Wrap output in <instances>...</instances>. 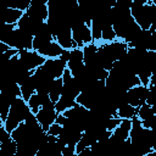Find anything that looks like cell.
<instances>
[{
	"instance_id": "52a82bcc",
	"label": "cell",
	"mask_w": 156,
	"mask_h": 156,
	"mask_svg": "<svg viewBox=\"0 0 156 156\" xmlns=\"http://www.w3.org/2000/svg\"><path fill=\"white\" fill-rule=\"evenodd\" d=\"M48 1L49 0H30V5L26 13L37 21L46 22L48 18Z\"/></svg>"
},
{
	"instance_id": "484cf974",
	"label": "cell",
	"mask_w": 156,
	"mask_h": 156,
	"mask_svg": "<svg viewBox=\"0 0 156 156\" xmlns=\"http://www.w3.org/2000/svg\"><path fill=\"white\" fill-rule=\"evenodd\" d=\"M76 156H93V155H91L90 147H88V149H84V150H82V151L77 152V154H76Z\"/></svg>"
},
{
	"instance_id": "cb8c5ba5",
	"label": "cell",
	"mask_w": 156,
	"mask_h": 156,
	"mask_svg": "<svg viewBox=\"0 0 156 156\" xmlns=\"http://www.w3.org/2000/svg\"><path fill=\"white\" fill-rule=\"evenodd\" d=\"M61 130H62V126H60L58 123H52L50 127H49V129H48V134L49 135H51V136H58L60 135V133H61Z\"/></svg>"
},
{
	"instance_id": "5bb4252c",
	"label": "cell",
	"mask_w": 156,
	"mask_h": 156,
	"mask_svg": "<svg viewBox=\"0 0 156 156\" xmlns=\"http://www.w3.org/2000/svg\"><path fill=\"white\" fill-rule=\"evenodd\" d=\"M20 90H21V98L27 102L28 99L35 93V85H34V80H33L32 74L20 84Z\"/></svg>"
},
{
	"instance_id": "44dd1931",
	"label": "cell",
	"mask_w": 156,
	"mask_h": 156,
	"mask_svg": "<svg viewBox=\"0 0 156 156\" xmlns=\"http://www.w3.org/2000/svg\"><path fill=\"white\" fill-rule=\"evenodd\" d=\"M27 105H28V107H29L30 112H32L33 115H37V113H38V111L41 108V105H43L40 95H39V94H37V93H34V94L28 99Z\"/></svg>"
},
{
	"instance_id": "277c9868",
	"label": "cell",
	"mask_w": 156,
	"mask_h": 156,
	"mask_svg": "<svg viewBox=\"0 0 156 156\" xmlns=\"http://www.w3.org/2000/svg\"><path fill=\"white\" fill-rule=\"evenodd\" d=\"M71 34H72V40L78 49H82L83 46L93 43L90 27H88L84 22L74 23L71 27Z\"/></svg>"
},
{
	"instance_id": "30bf717a",
	"label": "cell",
	"mask_w": 156,
	"mask_h": 156,
	"mask_svg": "<svg viewBox=\"0 0 156 156\" xmlns=\"http://www.w3.org/2000/svg\"><path fill=\"white\" fill-rule=\"evenodd\" d=\"M54 40L61 46L62 50H72V49L77 48L72 40V34H71L69 27H63V28L58 29L54 35Z\"/></svg>"
},
{
	"instance_id": "d6986e66",
	"label": "cell",
	"mask_w": 156,
	"mask_h": 156,
	"mask_svg": "<svg viewBox=\"0 0 156 156\" xmlns=\"http://www.w3.org/2000/svg\"><path fill=\"white\" fill-rule=\"evenodd\" d=\"M76 100L74 99H71V98H67V96H63L61 95L60 99L57 100V102L55 104V110L57 113H62L65 111H67L68 108L73 107L76 105Z\"/></svg>"
},
{
	"instance_id": "ffe728a7",
	"label": "cell",
	"mask_w": 156,
	"mask_h": 156,
	"mask_svg": "<svg viewBox=\"0 0 156 156\" xmlns=\"http://www.w3.org/2000/svg\"><path fill=\"white\" fill-rule=\"evenodd\" d=\"M117 38H116V34L112 29V24H106L101 30V39H100L99 44H101V43H112Z\"/></svg>"
},
{
	"instance_id": "e0dca14e",
	"label": "cell",
	"mask_w": 156,
	"mask_h": 156,
	"mask_svg": "<svg viewBox=\"0 0 156 156\" xmlns=\"http://www.w3.org/2000/svg\"><path fill=\"white\" fill-rule=\"evenodd\" d=\"M17 152V144L10 136L2 143H0V156H15Z\"/></svg>"
},
{
	"instance_id": "7c38bea8",
	"label": "cell",
	"mask_w": 156,
	"mask_h": 156,
	"mask_svg": "<svg viewBox=\"0 0 156 156\" xmlns=\"http://www.w3.org/2000/svg\"><path fill=\"white\" fill-rule=\"evenodd\" d=\"M130 127H132V123H130L129 119H122L121 123L117 126V128L112 132L111 136H112L115 140L119 141V143L126 141V140H128V138H129Z\"/></svg>"
},
{
	"instance_id": "ac0fdd59",
	"label": "cell",
	"mask_w": 156,
	"mask_h": 156,
	"mask_svg": "<svg viewBox=\"0 0 156 156\" xmlns=\"http://www.w3.org/2000/svg\"><path fill=\"white\" fill-rule=\"evenodd\" d=\"M154 116H156V110L152 107V106H150V105H147V104H144V105H141L140 107H138V110H136V118L140 121V122H144V121H147L149 118H151V117H154Z\"/></svg>"
},
{
	"instance_id": "8992f818",
	"label": "cell",
	"mask_w": 156,
	"mask_h": 156,
	"mask_svg": "<svg viewBox=\"0 0 156 156\" xmlns=\"http://www.w3.org/2000/svg\"><path fill=\"white\" fill-rule=\"evenodd\" d=\"M147 91L149 88L144 87L141 84H138L130 89H128L126 91V99H127V104L132 105L133 107L138 108L141 105H144L146 102V98H147Z\"/></svg>"
},
{
	"instance_id": "ba28073f",
	"label": "cell",
	"mask_w": 156,
	"mask_h": 156,
	"mask_svg": "<svg viewBox=\"0 0 156 156\" xmlns=\"http://www.w3.org/2000/svg\"><path fill=\"white\" fill-rule=\"evenodd\" d=\"M41 68L54 79L56 78H61L65 69L67 68V63L61 60L60 57L57 58H49L45 60V62L41 65Z\"/></svg>"
},
{
	"instance_id": "4316f807",
	"label": "cell",
	"mask_w": 156,
	"mask_h": 156,
	"mask_svg": "<svg viewBox=\"0 0 156 156\" xmlns=\"http://www.w3.org/2000/svg\"><path fill=\"white\" fill-rule=\"evenodd\" d=\"M143 156H156V151L152 150V151H150V152H147V154H145V155H143Z\"/></svg>"
},
{
	"instance_id": "5b68a950",
	"label": "cell",
	"mask_w": 156,
	"mask_h": 156,
	"mask_svg": "<svg viewBox=\"0 0 156 156\" xmlns=\"http://www.w3.org/2000/svg\"><path fill=\"white\" fill-rule=\"evenodd\" d=\"M17 57L21 65L29 72L35 71L38 67H40L45 62V58L34 50H21L18 51Z\"/></svg>"
},
{
	"instance_id": "3957f363",
	"label": "cell",
	"mask_w": 156,
	"mask_h": 156,
	"mask_svg": "<svg viewBox=\"0 0 156 156\" xmlns=\"http://www.w3.org/2000/svg\"><path fill=\"white\" fill-rule=\"evenodd\" d=\"M56 117H57V112L55 110V104L51 101V100H48L45 101L43 105H41V108L38 111V113L35 115V118L38 121V123L40 124L41 129L46 133L49 127L55 123L56 121Z\"/></svg>"
},
{
	"instance_id": "9c48e42d",
	"label": "cell",
	"mask_w": 156,
	"mask_h": 156,
	"mask_svg": "<svg viewBox=\"0 0 156 156\" xmlns=\"http://www.w3.org/2000/svg\"><path fill=\"white\" fill-rule=\"evenodd\" d=\"M84 61H83V52L82 49H72L69 50V56L67 61V69L71 72L72 77L78 74L83 68H84Z\"/></svg>"
},
{
	"instance_id": "4fadbf2b",
	"label": "cell",
	"mask_w": 156,
	"mask_h": 156,
	"mask_svg": "<svg viewBox=\"0 0 156 156\" xmlns=\"http://www.w3.org/2000/svg\"><path fill=\"white\" fill-rule=\"evenodd\" d=\"M24 12L16 10V9H11V7H5L2 13H1V21L6 24H17V22L20 21V18L22 17Z\"/></svg>"
},
{
	"instance_id": "9a60e30c",
	"label": "cell",
	"mask_w": 156,
	"mask_h": 156,
	"mask_svg": "<svg viewBox=\"0 0 156 156\" xmlns=\"http://www.w3.org/2000/svg\"><path fill=\"white\" fill-rule=\"evenodd\" d=\"M136 110L135 107H133L132 105L129 104H124L122 106H119L117 110H116V115L115 117H118L119 119H132L136 116Z\"/></svg>"
},
{
	"instance_id": "d4e9b609",
	"label": "cell",
	"mask_w": 156,
	"mask_h": 156,
	"mask_svg": "<svg viewBox=\"0 0 156 156\" xmlns=\"http://www.w3.org/2000/svg\"><path fill=\"white\" fill-rule=\"evenodd\" d=\"M61 156H76V146H63V149L61 150Z\"/></svg>"
},
{
	"instance_id": "2e32d148",
	"label": "cell",
	"mask_w": 156,
	"mask_h": 156,
	"mask_svg": "<svg viewBox=\"0 0 156 156\" xmlns=\"http://www.w3.org/2000/svg\"><path fill=\"white\" fill-rule=\"evenodd\" d=\"M62 88H63L62 78H56L52 80V83L50 85V90H49V98L54 104H56L57 100L60 99V96L62 94Z\"/></svg>"
},
{
	"instance_id": "7a4b0ae2",
	"label": "cell",
	"mask_w": 156,
	"mask_h": 156,
	"mask_svg": "<svg viewBox=\"0 0 156 156\" xmlns=\"http://www.w3.org/2000/svg\"><path fill=\"white\" fill-rule=\"evenodd\" d=\"M30 113L32 112H30L27 102L21 96L20 98H16L15 101L12 102L11 107H10V111L7 113L6 119L2 122V127L6 129L7 133L11 134V132L15 130L22 122H24L26 118Z\"/></svg>"
},
{
	"instance_id": "603a6c76",
	"label": "cell",
	"mask_w": 156,
	"mask_h": 156,
	"mask_svg": "<svg viewBox=\"0 0 156 156\" xmlns=\"http://www.w3.org/2000/svg\"><path fill=\"white\" fill-rule=\"evenodd\" d=\"M121 121H122V119H119L118 117H108L107 121H106V124H105L106 130L113 132V130L117 128V126L121 123Z\"/></svg>"
},
{
	"instance_id": "7402d4cb",
	"label": "cell",
	"mask_w": 156,
	"mask_h": 156,
	"mask_svg": "<svg viewBox=\"0 0 156 156\" xmlns=\"http://www.w3.org/2000/svg\"><path fill=\"white\" fill-rule=\"evenodd\" d=\"M30 5V0H17L15 2H11L9 5H6L7 7H11V9H16V10H20L22 12H26L27 9L29 7Z\"/></svg>"
},
{
	"instance_id": "8fae6325",
	"label": "cell",
	"mask_w": 156,
	"mask_h": 156,
	"mask_svg": "<svg viewBox=\"0 0 156 156\" xmlns=\"http://www.w3.org/2000/svg\"><path fill=\"white\" fill-rule=\"evenodd\" d=\"M40 56H43L45 60H49V58H57L61 56V54L63 52V50L61 49V46L55 41H50L49 44H46L45 46H43L40 50L37 51Z\"/></svg>"
},
{
	"instance_id": "6da1fadb",
	"label": "cell",
	"mask_w": 156,
	"mask_h": 156,
	"mask_svg": "<svg viewBox=\"0 0 156 156\" xmlns=\"http://www.w3.org/2000/svg\"><path fill=\"white\" fill-rule=\"evenodd\" d=\"M130 16L141 30H149L156 22V5L151 0H132Z\"/></svg>"
}]
</instances>
